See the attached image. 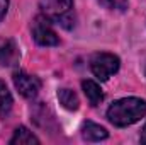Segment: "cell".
Masks as SVG:
<instances>
[{
	"mask_svg": "<svg viewBox=\"0 0 146 145\" xmlns=\"http://www.w3.org/2000/svg\"><path fill=\"white\" fill-rule=\"evenodd\" d=\"M146 114V101L139 97H124L114 101L107 109V119L114 126H129Z\"/></svg>",
	"mask_w": 146,
	"mask_h": 145,
	"instance_id": "cell-1",
	"label": "cell"
},
{
	"mask_svg": "<svg viewBox=\"0 0 146 145\" xmlns=\"http://www.w3.org/2000/svg\"><path fill=\"white\" fill-rule=\"evenodd\" d=\"M41 14L46 15L51 22H56L66 29L73 28V0H39Z\"/></svg>",
	"mask_w": 146,
	"mask_h": 145,
	"instance_id": "cell-2",
	"label": "cell"
},
{
	"mask_svg": "<svg viewBox=\"0 0 146 145\" xmlns=\"http://www.w3.org/2000/svg\"><path fill=\"white\" fill-rule=\"evenodd\" d=\"M121 62L112 53H95L90 58V70L99 80H109L110 75L119 70Z\"/></svg>",
	"mask_w": 146,
	"mask_h": 145,
	"instance_id": "cell-3",
	"label": "cell"
},
{
	"mask_svg": "<svg viewBox=\"0 0 146 145\" xmlns=\"http://www.w3.org/2000/svg\"><path fill=\"white\" fill-rule=\"evenodd\" d=\"M33 38L41 46H56L60 43V38L51 28V21L46 15H37L33 22Z\"/></svg>",
	"mask_w": 146,
	"mask_h": 145,
	"instance_id": "cell-4",
	"label": "cell"
},
{
	"mask_svg": "<svg viewBox=\"0 0 146 145\" xmlns=\"http://www.w3.org/2000/svg\"><path fill=\"white\" fill-rule=\"evenodd\" d=\"M14 85L15 89L19 91V94L26 99H34L39 91H41V80L37 79L36 75H31V73H26L22 70L14 73Z\"/></svg>",
	"mask_w": 146,
	"mask_h": 145,
	"instance_id": "cell-5",
	"label": "cell"
},
{
	"mask_svg": "<svg viewBox=\"0 0 146 145\" xmlns=\"http://www.w3.org/2000/svg\"><path fill=\"white\" fill-rule=\"evenodd\" d=\"M19 48L14 39L0 36V65L3 67H14L19 63Z\"/></svg>",
	"mask_w": 146,
	"mask_h": 145,
	"instance_id": "cell-6",
	"label": "cell"
},
{
	"mask_svg": "<svg viewBox=\"0 0 146 145\" xmlns=\"http://www.w3.org/2000/svg\"><path fill=\"white\" fill-rule=\"evenodd\" d=\"M82 137L88 142H100V140H106L109 137V133L104 126L92 123V121H87L82 125Z\"/></svg>",
	"mask_w": 146,
	"mask_h": 145,
	"instance_id": "cell-7",
	"label": "cell"
},
{
	"mask_svg": "<svg viewBox=\"0 0 146 145\" xmlns=\"http://www.w3.org/2000/svg\"><path fill=\"white\" fill-rule=\"evenodd\" d=\"M82 89H83V92H85L90 106H99L102 103L104 92H102V89H100V85L97 82H94V80H83L82 82Z\"/></svg>",
	"mask_w": 146,
	"mask_h": 145,
	"instance_id": "cell-8",
	"label": "cell"
},
{
	"mask_svg": "<svg viewBox=\"0 0 146 145\" xmlns=\"http://www.w3.org/2000/svg\"><path fill=\"white\" fill-rule=\"evenodd\" d=\"M58 101L68 111H76L78 106H80V99L72 89H60L58 91Z\"/></svg>",
	"mask_w": 146,
	"mask_h": 145,
	"instance_id": "cell-9",
	"label": "cell"
},
{
	"mask_svg": "<svg viewBox=\"0 0 146 145\" xmlns=\"http://www.w3.org/2000/svg\"><path fill=\"white\" fill-rule=\"evenodd\" d=\"M12 104H14L12 94H10V91L7 89L5 82L0 80V118L9 116V113H10V109H12Z\"/></svg>",
	"mask_w": 146,
	"mask_h": 145,
	"instance_id": "cell-10",
	"label": "cell"
},
{
	"mask_svg": "<svg viewBox=\"0 0 146 145\" xmlns=\"http://www.w3.org/2000/svg\"><path fill=\"white\" fill-rule=\"evenodd\" d=\"M17 144H39V138L33 132H29L26 126H19L14 132V137L10 138V145H17Z\"/></svg>",
	"mask_w": 146,
	"mask_h": 145,
	"instance_id": "cell-11",
	"label": "cell"
},
{
	"mask_svg": "<svg viewBox=\"0 0 146 145\" xmlns=\"http://www.w3.org/2000/svg\"><path fill=\"white\" fill-rule=\"evenodd\" d=\"M99 3L106 9H110V10H119V12H124L129 5L127 0H99Z\"/></svg>",
	"mask_w": 146,
	"mask_h": 145,
	"instance_id": "cell-12",
	"label": "cell"
},
{
	"mask_svg": "<svg viewBox=\"0 0 146 145\" xmlns=\"http://www.w3.org/2000/svg\"><path fill=\"white\" fill-rule=\"evenodd\" d=\"M7 9H9V0H0V21L5 17Z\"/></svg>",
	"mask_w": 146,
	"mask_h": 145,
	"instance_id": "cell-13",
	"label": "cell"
},
{
	"mask_svg": "<svg viewBox=\"0 0 146 145\" xmlns=\"http://www.w3.org/2000/svg\"><path fill=\"white\" fill-rule=\"evenodd\" d=\"M139 140H141V144L146 145V125L141 128V137H139Z\"/></svg>",
	"mask_w": 146,
	"mask_h": 145,
	"instance_id": "cell-14",
	"label": "cell"
},
{
	"mask_svg": "<svg viewBox=\"0 0 146 145\" xmlns=\"http://www.w3.org/2000/svg\"><path fill=\"white\" fill-rule=\"evenodd\" d=\"M145 73H146V67H145Z\"/></svg>",
	"mask_w": 146,
	"mask_h": 145,
	"instance_id": "cell-15",
	"label": "cell"
}]
</instances>
